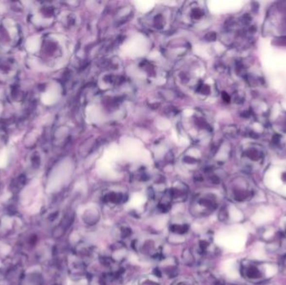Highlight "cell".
<instances>
[{
  "label": "cell",
  "instance_id": "7",
  "mask_svg": "<svg viewBox=\"0 0 286 285\" xmlns=\"http://www.w3.org/2000/svg\"><path fill=\"white\" fill-rule=\"evenodd\" d=\"M279 141H280V136L277 135H274V137H273V142H274V143H277Z\"/></svg>",
  "mask_w": 286,
  "mask_h": 285
},
{
  "label": "cell",
  "instance_id": "5",
  "mask_svg": "<svg viewBox=\"0 0 286 285\" xmlns=\"http://www.w3.org/2000/svg\"><path fill=\"white\" fill-rule=\"evenodd\" d=\"M242 19H243L244 24H248L249 22L251 21V17L249 15H244Z\"/></svg>",
  "mask_w": 286,
  "mask_h": 285
},
{
  "label": "cell",
  "instance_id": "3",
  "mask_svg": "<svg viewBox=\"0 0 286 285\" xmlns=\"http://www.w3.org/2000/svg\"><path fill=\"white\" fill-rule=\"evenodd\" d=\"M247 155L248 157L250 158L251 160H259L260 158V155H259V152H258L257 151L254 150V149H250V150L248 151H247Z\"/></svg>",
  "mask_w": 286,
  "mask_h": 285
},
{
  "label": "cell",
  "instance_id": "4",
  "mask_svg": "<svg viewBox=\"0 0 286 285\" xmlns=\"http://www.w3.org/2000/svg\"><path fill=\"white\" fill-rule=\"evenodd\" d=\"M280 264H281V269H282L284 273H286V255L284 257Z\"/></svg>",
  "mask_w": 286,
  "mask_h": 285
},
{
  "label": "cell",
  "instance_id": "1",
  "mask_svg": "<svg viewBox=\"0 0 286 285\" xmlns=\"http://www.w3.org/2000/svg\"><path fill=\"white\" fill-rule=\"evenodd\" d=\"M242 274L245 279L253 283L262 282L265 279V273L260 264L246 262L242 265Z\"/></svg>",
  "mask_w": 286,
  "mask_h": 285
},
{
  "label": "cell",
  "instance_id": "6",
  "mask_svg": "<svg viewBox=\"0 0 286 285\" xmlns=\"http://www.w3.org/2000/svg\"><path fill=\"white\" fill-rule=\"evenodd\" d=\"M222 96H223V99L224 100V101H226V102H229L230 101V96L228 95V93L223 92Z\"/></svg>",
  "mask_w": 286,
  "mask_h": 285
},
{
  "label": "cell",
  "instance_id": "8",
  "mask_svg": "<svg viewBox=\"0 0 286 285\" xmlns=\"http://www.w3.org/2000/svg\"><path fill=\"white\" fill-rule=\"evenodd\" d=\"M282 179H283L284 182L286 183V173H284L283 176H282Z\"/></svg>",
  "mask_w": 286,
  "mask_h": 285
},
{
  "label": "cell",
  "instance_id": "2",
  "mask_svg": "<svg viewBox=\"0 0 286 285\" xmlns=\"http://www.w3.org/2000/svg\"><path fill=\"white\" fill-rule=\"evenodd\" d=\"M171 229L176 234H184L188 230V226L186 224H173L171 227Z\"/></svg>",
  "mask_w": 286,
  "mask_h": 285
},
{
  "label": "cell",
  "instance_id": "10",
  "mask_svg": "<svg viewBox=\"0 0 286 285\" xmlns=\"http://www.w3.org/2000/svg\"></svg>",
  "mask_w": 286,
  "mask_h": 285
},
{
  "label": "cell",
  "instance_id": "9",
  "mask_svg": "<svg viewBox=\"0 0 286 285\" xmlns=\"http://www.w3.org/2000/svg\"><path fill=\"white\" fill-rule=\"evenodd\" d=\"M178 285H187V284H185V283H181V284H178Z\"/></svg>",
  "mask_w": 286,
  "mask_h": 285
}]
</instances>
